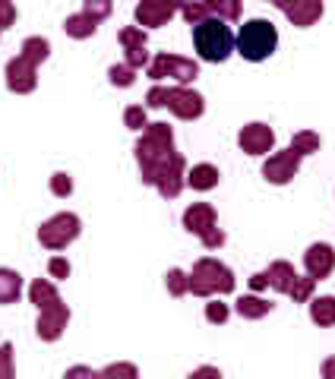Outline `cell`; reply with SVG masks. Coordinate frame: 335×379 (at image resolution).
I'll list each match as a JSON object with an SVG mask.
<instances>
[{"mask_svg": "<svg viewBox=\"0 0 335 379\" xmlns=\"http://www.w3.org/2000/svg\"><path fill=\"white\" fill-rule=\"evenodd\" d=\"M66 35H73V38H89V35H95V19L86 16V13H76V16H70L64 23Z\"/></svg>", "mask_w": 335, "mask_h": 379, "instance_id": "44dd1931", "label": "cell"}, {"mask_svg": "<svg viewBox=\"0 0 335 379\" xmlns=\"http://www.w3.org/2000/svg\"><path fill=\"white\" fill-rule=\"evenodd\" d=\"M152 79H177V83H190L199 76V66L193 60H184V57H171V54H158L156 64H152Z\"/></svg>", "mask_w": 335, "mask_h": 379, "instance_id": "5b68a950", "label": "cell"}, {"mask_svg": "<svg viewBox=\"0 0 335 379\" xmlns=\"http://www.w3.org/2000/svg\"><path fill=\"white\" fill-rule=\"evenodd\" d=\"M295 278H297V275H295V269H291L288 263H272L269 265V285L275 291H288L291 285H295Z\"/></svg>", "mask_w": 335, "mask_h": 379, "instance_id": "d6986e66", "label": "cell"}, {"mask_svg": "<svg viewBox=\"0 0 335 379\" xmlns=\"http://www.w3.org/2000/svg\"><path fill=\"white\" fill-rule=\"evenodd\" d=\"M23 291V278L10 269H0V304H13Z\"/></svg>", "mask_w": 335, "mask_h": 379, "instance_id": "ac0fdd59", "label": "cell"}, {"mask_svg": "<svg viewBox=\"0 0 335 379\" xmlns=\"http://www.w3.org/2000/svg\"><path fill=\"white\" fill-rule=\"evenodd\" d=\"M190 291L199 297L228 294V291H234V275H231L228 265L215 263V259H199L190 272Z\"/></svg>", "mask_w": 335, "mask_h": 379, "instance_id": "3957f363", "label": "cell"}, {"mask_svg": "<svg viewBox=\"0 0 335 379\" xmlns=\"http://www.w3.org/2000/svg\"><path fill=\"white\" fill-rule=\"evenodd\" d=\"M297 168H301V152L288 148V152H278L262 165V177L272 183H288L297 174Z\"/></svg>", "mask_w": 335, "mask_h": 379, "instance_id": "8992f818", "label": "cell"}, {"mask_svg": "<svg viewBox=\"0 0 335 379\" xmlns=\"http://www.w3.org/2000/svg\"><path fill=\"white\" fill-rule=\"evenodd\" d=\"M164 105L171 107L177 117H184V120H193V117L203 114V99H199L197 92L190 89H168V101Z\"/></svg>", "mask_w": 335, "mask_h": 379, "instance_id": "9c48e42d", "label": "cell"}, {"mask_svg": "<svg viewBox=\"0 0 335 379\" xmlns=\"http://www.w3.org/2000/svg\"><path fill=\"white\" fill-rule=\"evenodd\" d=\"M269 310H272V304H266L262 297H240L237 300V313L247 316V319H262Z\"/></svg>", "mask_w": 335, "mask_h": 379, "instance_id": "ffe728a7", "label": "cell"}, {"mask_svg": "<svg viewBox=\"0 0 335 379\" xmlns=\"http://www.w3.org/2000/svg\"><path fill=\"white\" fill-rule=\"evenodd\" d=\"M127 127H130V130H142V127H149L146 124V111H142L139 105L127 107Z\"/></svg>", "mask_w": 335, "mask_h": 379, "instance_id": "1f68e13d", "label": "cell"}, {"mask_svg": "<svg viewBox=\"0 0 335 379\" xmlns=\"http://www.w3.org/2000/svg\"><path fill=\"white\" fill-rule=\"evenodd\" d=\"M237 142H240V148L250 152V155H266V152L275 146V133H272L266 124H250L240 130Z\"/></svg>", "mask_w": 335, "mask_h": 379, "instance_id": "ba28073f", "label": "cell"}, {"mask_svg": "<svg viewBox=\"0 0 335 379\" xmlns=\"http://www.w3.org/2000/svg\"><path fill=\"white\" fill-rule=\"evenodd\" d=\"M10 354H13V348L10 345L0 348V376H10V373H13L10 370Z\"/></svg>", "mask_w": 335, "mask_h": 379, "instance_id": "f35d334b", "label": "cell"}, {"mask_svg": "<svg viewBox=\"0 0 335 379\" xmlns=\"http://www.w3.org/2000/svg\"><path fill=\"white\" fill-rule=\"evenodd\" d=\"M291 148L301 152V155H310V152H319V136L317 133H297L291 140Z\"/></svg>", "mask_w": 335, "mask_h": 379, "instance_id": "cb8c5ba5", "label": "cell"}, {"mask_svg": "<svg viewBox=\"0 0 335 379\" xmlns=\"http://www.w3.org/2000/svg\"><path fill=\"white\" fill-rule=\"evenodd\" d=\"M278 48V29L269 23V19H250V23L240 25L237 32V54L244 60H260L272 57Z\"/></svg>", "mask_w": 335, "mask_h": 379, "instance_id": "7a4b0ae2", "label": "cell"}, {"mask_svg": "<svg viewBox=\"0 0 335 379\" xmlns=\"http://www.w3.org/2000/svg\"><path fill=\"white\" fill-rule=\"evenodd\" d=\"M29 297H32V304L38 306V310H48V306L60 304V297H58V291H54V285H51V281H45V278H38L32 288H29Z\"/></svg>", "mask_w": 335, "mask_h": 379, "instance_id": "2e32d148", "label": "cell"}, {"mask_svg": "<svg viewBox=\"0 0 335 379\" xmlns=\"http://www.w3.org/2000/svg\"><path fill=\"white\" fill-rule=\"evenodd\" d=\"M272 3H275L278 10H288V7H291V3H295V0H272Z\"/></svg>", "mask_w": 335, "mask_h": 379, "instance_id": "b9f144b4", "label": "cell"}, {"mask_svg": "<svg viewBox=\"0 0 335 379\" xmlns=\"http://www.w3.org/2000/svg\"><path fill=\"white\" fill-rule=\"evenodd\" d=\"M48 269H51V275H54V278H66V275H70V263H66V259H60V256H54V259H51Z\"/></svg>", "mask_w": 335, "mask_h": 379, "instance_id": "8d00e7d4", "label": "cell"}, {"mask_svg": "<svg viewBox=\"0 0 335 379\" xmlns=\"http://www.w3.org/2000/svg\"><path fill=\"white\" fill-rule=\"evenodd\" d=\"M114 373H127V376H136V370H133V367H108L105 376H114Z\"/></svg>", "mask_w": 335, "mask_h": 379, "instance_id": "60d3db41", "label": "cell"}, {"mask_svg": "<svg viewBox=\"0 0 335 379\" xmlns=\"http://www.w3.org/2000/svg\"><path fill=\"white\" fill-rule=\"evenodd\" d=\"M108 76H111V83H114V86H133V83H136V66H130V64L111 66Z\"/></svg>", "mask_w": 335, "mask_h": 379, "instance_id": "d4e9b609", "label": "cell"}, {"mask_svg": "<svg viewBox=\"0 0 335 379\" xmlns=\"http://www.w3.org/2000/svg\"><path fill=\"white\" fill-rule=\"evenodd\" d=\"M187 288H190V278H187V275L180 272V269H171V272H168V291H171L174 297H180Z\"/></svg>", "mask_w": 335, "mask_h": 379, "instance_id": "83f0119b", "label": "cell"}, {"mask_svg": "<svg viewBox=\"0 0 335 379\" xmlns=\"http://www.w3.org/2000/svg\"><path fill=\"white\" fill-rule=\"evenodd\" d=\"M206 10H212L219 19H237L240 16V0H203Z\"/></svg>", "mask_w": 335, "mask_h": 379, "instance_id": "603a6c76", "label": "cell"}, {"mask_svg": "<svg viewBox=\"0 0 335 379\" xmlns=\"http://www.w3.org/2000/svg\"><path fill=\"white\" fill-rule=\"evenodd\" d=\"M303 263H307L310 278H326L335 269V253L329 244H313V247L307 250V256H303Z\"/></svg>", "mask_w": 335, "mask_h": 379, "instance_id": "8fae6325", "label": "cell"}, {"mask_svg": "<svg viewBox=\"0 0 335 379\" xmlns=\"http://www.w3.org/2000/svg\"><path fill=\"white\" fill-rule=\"evenodd\" d=\"M323 373H326V376H335V361H329L326 367H323Z\"/></svg>", "mask_w": 335, "mask_h": 379, "instance_id": "7bdbcfd3", "label": "cell"}, {"mask_svg": "<svg viewBox=\"0 0 335 379\" xmlns=\"http://www.w3.org/2000/svg\"><path fill=\"white\" fill-rule=\"evenodd\" d=\"M184 7V0H139L136 19L139 25H164Z\"/></svg>", "mask_w": 335, "mask_h": 379, "instance_id": "52a82bcc", "label": "cell"}, {"mask_svg": "<svg viewBox=\"0 0 335 379\" xmlns=\"http://www.w3.org/2000/svg\"><path fill=\"white\" fill-rule=\"evenodd\" d=\"M212 224H215V212H212V206H206V202H197V206H190L187 212H184V228L193 234L209 231Z\"/></svg>", "mask_w": 335, "mask_h": 379, "instance_id": "5bb4252c", "label": "cell"}, {"mask_svg": "<svg viewBox=\"0 0 335 379\" xmlns=\"http://www.w3.org/2000/svg\"><path fill=\"white\" fill-rule=\"evenodd\" d=\"M76 237H79V218L70 215V212L54 215L51 222L41 224V231H38V240L45 244V247H51V250H64L66 244L76 240Z\"/></svg>", "mask_w": 335, "mask_h": 379, "instance_id": "277c9868", "label": "cell"}, {"mask_svg": "<svg viewBox=\"0 0 335 379\" xmlns=\"http://www.w3.org/2000/svg\"><path fill=\"white\" fill-rule=\"evenodd\" d=\"M250 285H253V291H262L266 285H269V272H260V275H253L250 278Z\"/></svg>", "mask_w": 335, "mask_h": 379, "instance_id": "ab89813d", "label": "cell"}, {"mask_svg": "<svg viewBox=\"0 0 335 379\" xmlns=\"http://www.w3.org/2000/svg\"><path fill=\"white\" fill-rule=\"evenodd\" d=\"M48 54H51V44L45 42V38H25L23 42V57L32 60L35 66H38L41 60H48Z\"/></svg>", "mask_w": 335, "mask_h": 379, "instance_id": "7402d4cb", "label": "cell"}, {"mask_svg": "<svg viewBox=\"0 0 335 379\" xmlns=\"http://www.w3.org/2000/svg\"><path fill=\"white\" fill-rule=\"evenodd\" d=\"M313 281H317V278H310V275H307V278H295V285L288 288V294L295 297V300H307L310 291H313Z\"/></svg>", "mask_w": 335, "mask_h": 379, "instance_id": "f1b7e54d", "label": "cell"}, {"mask_svg": "<svg viewBox=\"0 0 335 379\" xmlns=\"http://www.w3.org/2000/svg\"><path fill=\"white\" fill-rule=\"evenodd\" d=\"M146 60H149L146 44H142V48H127V64H130V66H136V70H139Z\"/></svg>", "mask_w": 335, "mask_h": 379, "instance_id": "e575fe53", "label": "cell"}, {"mask_svg": "<svg viewBox=\"0 0 335 379\" xmlns=\"http://www.w3.org/2000/svg\"><path fill=\"white\" fill-rule=\"evenodd\" d=\"M7 86L13 92H32L35 89V64L19 54L16 60L7 64Z\"/></svg>", "mask_w": 335, "mask_h": 379, "instance_id": "30bf717a", "label": "cell"}, {"mask_svg": "<svg viewBox=\"0 0 335 379\" xmlns=\"http://www.w3.org/2000/svg\"><path fill=\"white\" fill-rule=\"evenodd\" d=\"M219 168L215 165H197L193 171H187V183L193 190H212V187H219Z\"/></svg>", "mask_w": 335, "mask_h": 379, "instance_id": "9a60e30c", "label": "cell"}, {"mask_svg": "<svg viewBox=\"0 0 335 379\" xmlns=\"http://www.w3.org/2000/svg\"><path fill=\"white\" fill-rule=\"evenodd\" d=\"M199 237H203V244H206L209 250H212V247H221V244H225V234H221L219 228H215V224L209 228V231H203V234H199Z\"/></svg>", "mask_w": 335, "mask_h": 379, "instance_id": "d590c367", "label": "cell"}, {"mask_svg": "<svg viewBox=\"0 0 335 379\" xmlns=\"http://www.w3.org/2000/svg\"><path fill=\"white\" fill-rule=\"evenodd\" d=\"M310 319L317 326H335V297H317L310 304Z\"/></svg>", "mask_w": 335, "mask_h": 379, "instance_id": "e0dca14e", "label": "cell"}, {"mask_svg": "<svg viewBox=\"0 0 335 379\" xmlns=\"http://www.w3.org/2000/svg\"><path fill=\"white\" fill-rule=\"evenodd\" d=\"M13 19H16V7H13L10 0H0V29L13 25Z\"/></svg>", "mask_w": 335, "mask_h": 379, "instance_id": "836d02e7", "label": "cell"}, {"mask_svg": "<svg viewBox=\"0 0 335 379\" xmlns=\"http://www.w3.org/2000/svg\"><path fill=\"white\" fill-rule=\"evenodd\" d=\"M82 13L99 23V19L111 16V0H86V10H82Z\"/></svg>", "mask_w": 335, "mask_h": 379, "instance_id": "484cf974", "label": "cell"}, {"mask_svg": "<svg viewBox=\"0 0 335 379\" xmlns=\"http://www.w3.org/2000/svg\"><path fill=\"white\" fill-rule=\"evenodd\" d=\"M66 319H70V313H66L64 304H54V306H48V310H41L38 335L45 338V341H54V338H60V332L66 329Z\"/></svg>", "mask_w": 335, "mask_h": 379, "instance_id": "7c38bea8", "label": "cell"}, {"mask_svg": "<svg viewBox=\"0 0 335 379\" xmlns=\"http://www.w3.org/2000/svg\"><path fill=\"white\" fill-rule=\"evenodd\" d=\"M51 190H54V196H70V193H73L70 174H54V177H51Z\"/></svg>", "mask_w": 335, "mask_h": 379, "instance_id": "f546056e", "label": "cell"}, {"mask_svg": "<svg viewBox=\"0 0 335 379\" xmlns=\"http://www.w3.org/2000/svg\"><path fill=\"white\" fill-rule=\"evenodd\" d=\"M285 16L295 25L307 29V25H313L319 16H323V0H295V3L285 10Z\"/></svg>", "mask_w": 335, "mask_h": 379, "instance_id": "4fadbf2b", "label": "cell"}, {"mask_svg": "<svg viewBox=\"0 0 335 379\" xmlns=\"http://www.w3.org/2000/svg\"><path fill=\"white\" fill-rule=\"evenodd\" d=\"M193 48L203 60L209 64H221L228 60V54L234 51V35L225 25V19L219 16H206L203 23L193 25Z\"/></svg>", "mask_w": 335, "mask_h": 379, "instance_id": "6da1fadb", "label": "cell"}, {"mask_svg": "<svg viewBox=\"0 0 335 379\" xmlns=\"http://www.w3.org/2000/svg\"><path fill=\"white\" fill-rule=\"evenodd\" d=\"M121 42L127 44V48H142V44H146V32H142V29H123Z\"/></svg>", "mask_w": 335, "mask_h": 379, "instance_id": "4dcf8cb0", "label": "cell"}, {"mask_svg": "<svg viewBox=\"0 0 335 379\" xmlns=\"http://www.w3.org/2000/svg\"><path fill=\"white\" fill-rule=\"evenodd\" d=\"M180 10H184V16H187L193 25H197V23H203V19H206V13H209L203 0H197V3H193V0H184V7H180Z\"/></svg>", "mask_w": 335, "mask_h": 379, "instance_id": "4316f807", "label": "cell"}, {"mask_svg": "<svg viewBox=\"0 0 335 379\" xmlns=\"http://www.w3.org/2000/svg\"><path fill=\"white\" fill-rule=\"evenodd\" d=\"M206 319H209V322H219V326H221V322L228 319V306H225V304H219V300H212V304H206Z\"/></svg>", "mask_w": 335, "mask_h": 379, "instance_id": "d6a6232c", "label": "cell"}, {"mask_svg": "<svg viewBox=\"0 0 335 379\" xmlns=\"http://www.w3.org/2000/svg\"><path fill=\"white\" fill-rule=\"evenodd\" d=\"M164 101H168V89H162V86H156V89L149 92V107H162Z\"/></svg>", "mask_w": 335, "mask_h": 379, "instance_id": "74e56055", "label": "cell"}]
</instances>
